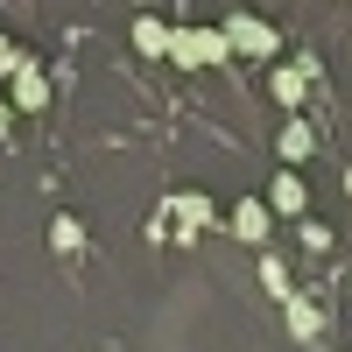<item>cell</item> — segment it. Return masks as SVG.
<instances>
[{
    "instance_id": "cell-3",
    "label": "cell",
    "mask_w": 352,
    "mask_h": 352,
    "mask_svg": "<svg viewBox=\"0 0 352 352\" xmlns=\"http://www.w3.org/2000/svg\"><path fill=\"white\" fill-rule=\"evenodd\" d=\"M268 197H240V204H232V232H240V240L247 247H268Z\"/></svg>"
},
{
    "instance_id": "cell-8",
    "label": "cell",
    "mask_w": 352,
    "mask_h": 352,
    "mask_svg": "<svg viewBox=\"0 0 352 352\" xmlns=\"http://www.w3.org/2000/svg\"><path fill=\"white\" fill-rule=\"evenodd\" d=\"M282 317H289V331H296L303 345H317V331H324V317H317V303H310V296H289V303H282Z\"/></svg>"
},
{
    "instance_id": "cell-4",
    "label": "cell",
    "mask_w": 352,
    "mask_h": 352,
    "mask_svg": "<svg viewBox=\"0 0 352 352\" xmlns=\"http://www.w3.org/2000/svg\"><path fill=\"white\" fill-rule=\"evenodd\" d=\"M50 106V78H43V64L28 56V64L14 71V113H43Z\"/></svg>"
},
{
    "instance_id": "cell-10",
    "label": "cell",
    "mask_w": 352,
    "mask_h": 352,
    "mask_svg": "<svg viewBox=\"0 0 352 352\" xmlns=\"http://www.w3.org/2000/svg\"><path fill=\"white\" fill-rule=\"evenodd\" d=\"M303 85H310V71H303V64H282V71H268V92H275L282 106H303Z\"/></svg>"
},
{
    "instance_id": "cell-2",
    "label": "cell",
    "mask_w": 352,
    "mask_h": 352,
    "mask_svg": "<svg viewBox=\"0 0 352 352\" xmlns=\"http://www.w3.org/2000/svg\"><path fill=\"white\" fill-rule=\"evenodd\" d=\"M226 28H176V50H169V64H184V71H204V64H226Z\"/></svg>"
},
{
    "instance_id": "cell-9",
    "label": "cell",
    "mask_w": 352,
    "mask_h": 352,
    "mask_svg": "<svg viewBox=\"0 0 352 352\" xmlns=\"http://www.w3.org/2000/svg\"><path fill=\"white\" fill-rule=\"evenodd\" d=\"M169 212L184 219V240H190L197 226H212V197H197V190H176V197H169Z\"/></svg>"
},
{
    "instance_id": "cell-6",
    "label": "cell",
    "mask_w": 352,
    "mask_h": 352,
    "mask_svg": "<svg viewBox=\"0 0 352 352\" xmlns=\"http://www.w3.org/2000/svg\"><path fill=\"white\" fill-rule=\"evenodd\" d=\"M134 50H141V56H169V50H176V28L155 21V14H141V21H134Z\"/></svg>"
},
{
    "instance_id": "cell-13",
    "label": "cell",
    "mask_w": 352,
    "mask_h": 352,
    "mask_svg": "<svg viewBox=\"0 0 352 352\" xmlns=\"http://www.w3.org/2000/svg\"><path fill=\"white\" fill-rule=\"evenodd\" d=\"M303 247H317V254H324V247H331V226H317V219H303Z\"/></svg>"
},
{
    "instance_id": "cell-7",
    "label": "cell",
    "mask_w": 352,
    "mask_h": 352,
    "mask_svg": "<svg viewBox=\"0 0 352 352\" xmlns=\"http://www.w3.org/2000/svg\"><path fill=\"white\" fill-rule=\"evenodd\" d=\"M268 212H282V219L303 212V176H296V169H282L275 184H268Z\"/></svg>"
},
{
    "instance_id": "cell-14",
    "label": "cell",
    "mask_w": 352,
    "mask_h": 352,
    "mask_svg": "<svg viewBox=\"0 0 352 352\" xmlns=\"http://www.w3.org/2000/svg\"><path fill=\"white\" fill-rule=\"evenodd\" d=\"M21 64H28V56H21V50H14V43H8V36H0V71H8V78H14V71H21Z\"/></svg>"
},
{
    "instance_id": "cell-1",
    "label": "cell",
    "mask_w": 352,
    "mask_h": 352,
    "mask_svg": "<svg viewBox=\"0 0 352 352\" xmlns=\"http://www.w3.org/2000/svg\"><path fill=\"white\" fill-rule=\"evenodd\" d=\"M219 28H226V50H232V56H254V64H268V56L282 50V36H275L261 14H226Z\"/></svg>"
},
{
    "instance_id": "cell-5",
    "label": "cell",
    "mask_w": 352,
    "mask_h": 352,
    "mask_svg": "<svg viewBox=\"0 0 352 352\" xmlns=\"http://www.w3.org/2000/svg\"><path fill=\"white\" fill-rule=\"evenodd\" d=\"M275 155H282V162H310V155H317V127H310V120H289V127L275 134Z\"/></svg>"
},
{
    "instance_id": "cell-11",
    "label": "cell",
    "mask_w": 352,
    "mask_h": 352,
    "mask_svg": "<svg viewBox=\"0 0 352 352\" xmlns=\"http://www.w3.org/2000/svg\"><path fill=\"white\" fill-rule=\"evenodd\" d=\"M261 282H268V296H275V303H289V296H296V289H289V275H282V261H275V254H261Z\"/></svg>"
},
{
    "instance_id": "cell-15",
    "label": "cell",
    "mask_w": 352,
    "mask_h": 352,
    "mask_svg": "<svg viewBox=\"0 0 352 352\" xmlns=\"http://www.w3.org/2000/svg\"><path fill=\"white\" fill-rule=\"evenodd\" d=\"M8 113H14V106H0V134H8Z\"/></svg>"
},
{
    "instance_id": "cell-12",
    "label": "cell",
    "mask_w": 352,
    "mask_h": 352,
    "mask_svg": "<svg viewBox=\"0 0 352 352\" xmlns=\"http://www.w3.org/2000/svg\"><path fill=\"white\" fill-rule=\"evenodd\" d=\"M50 240L71 254V247H85V226H78V219H56V226H50Z\"/></svg>"
}]
</instances>
